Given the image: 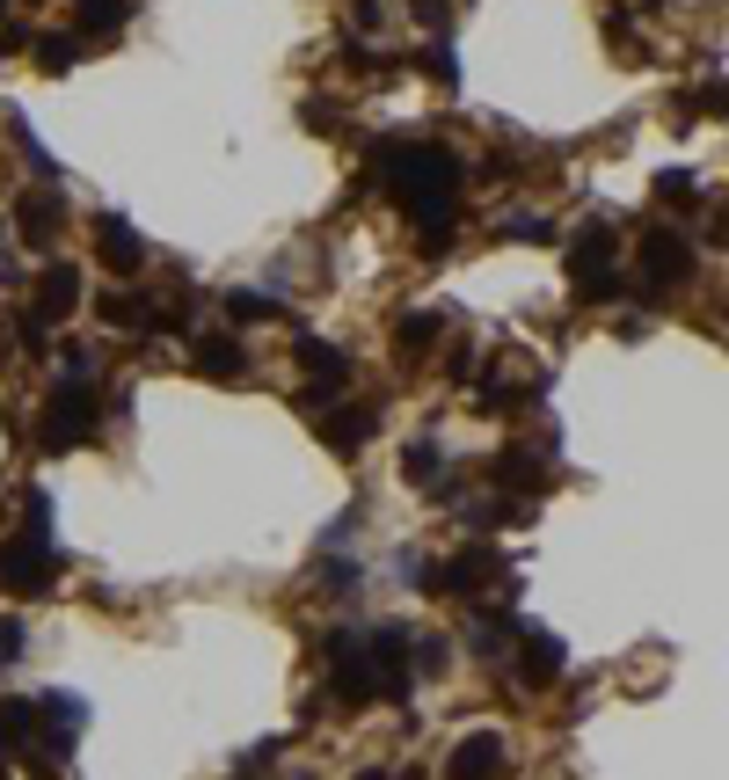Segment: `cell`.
Instances as JSON below:
<instances>
[{
	"instance_id": "obj_27",
	"label": "cell",
	"mask_w": 729,
	"mask_h": 780,
	"mask_svg": "<svg viewBox=\"0 0 729 780\" xmlns=\"http://www.w3.org/2000/svg\"><path fill=\"white\" fill-rule=\"evenodd\" d=\"M0 8H8V0H0Z\"/></svg>"
},
{
	"instance_id": "obj_15",
	"label": "cell",
	"mask_w": 729,
	"mask_h": 780,
	"mask_svg": "<svg viewBox=\"0 0 729 780\" xmlns=\"http://www.w3.org/2000/svg\"><path fill=\"white\" fill-rule=\"evenodd\" d=\"M401 474H409L417 489H431V496H452V482H445V452H438L431 438H417V445L401 452Z\"/></svg>"
},
{
	"instance_id": "obj_7",
	"label": "cell",
	"mask_w": 729,
	"mask_h": 780,
	"mask_svg": "<svg viewBox=\"0 0 729 780\" xmlns=\"http://www.w3.org/2000/svg\"><path fill=\"white\" fill-rule=\"evenodd\" d=\"M643 278L649 285H686L694 278V242L671 234V226H649L643 234Z\"/></svg>"
},
{
	"instance_id": "obj_22",
	"label": "cell",
	"mask_w": 729,
	"mask_h": 780,
	"mask_svg": "<svg viewBox=\"0 0 729 780\" xmlns=\"http://www.w3.org/2000/svg\"><path fill=\"white\" fill-rule=\"evenodd\" d=\"M504 242H555V226L540 219V212H525V219H511V226H504Z\"/></svg>"
},
{
	"instance_id": "obj_17",
	"label": "cell",
	"mask_w": 729,
	"mask_h": 780,
	"mask_svg": "<svg viewBox=\"0 0 729 780\" xmlns=\"http://www.w3.org/2000/svg\"><path fill=\"white\" fill-rule=\"evenodd\" d=\"M132 8H140V0H81V37H110V30H124V22H132Z\"/></svg>"
},
{
	"instance_id": "obj_21",
	"label": "cell",
	"mask_w": 729,
	"mask_h": 780,
	"mask_svg": "<svg viewBox=\"0 0 729 780\" xmlns=\"http://www.w3.org/2000/svg\"><path fill=\"white\" fill-rule=\"evenodd\" d=\"M657 197H664V205H694V197H700V183H694L686 168H664V175H657Z\"/></svg>"
},
{
	"instance_id": "obj_12",
	"label": "cell",
	"mask_w": 729,
	"mask_h": 780,
	"mask_svg": "<svg viewBox=\"0 0 729 780\" xmlns=\"http://www.w3.org/2000/svg\"><path fill=\"white\" fill-rule=\"evenodd\" d=\"M336 409H343V417H321V409H314V438L329 452H358L364 438H372V409H364V401H336Z\"/></svg>"
},
{
	"instance_id": "obj_13",
	"label": "cell",
	"mask_w": 729,
	"mask_h": 780,
	"mask_svg": "<svg viewBox=\"0 0 729 780\" xmlns=\"http://www.w3.org/2000/svg\"><path fill=\"white\" fill-rule=\"evenodd\" d=\"M95 256H103L110 270H124V278H132V270L146 263V242L117 219V212H103V219H95Z\"/></svg>"
},
{
	"instance_id": "obj_10",
	"label": "cell",
	"mask_w": 729,
	"mask_h": 780,
	"mask_svg": "<svg viewBox=\"0 0 729 780\" xmlns=\"http://www.w3.org/2000/svg\"><path fill=\"white\" fill-rule=\"evenodd\" d=\"M299 365H307V394H299L307 409L321 394H336V387H350V358L336 343H299Z\"/></svg>"
},
{
	"instance_id": "obj_20",
	"label": "cell",
	"mask_w": 729,
	"mask_h": 780,
	"mask_svg": "<svg viewBox=\"0 0 729 780\" xmlns=\"http://www.w3.org/2000/svg\"><path fill=\"white\" fill-rule=\"evenodd\" d=\"M226 314H234V321H278V299H263V292H226Z\"/></svg>"
},
{
	"instance_id": "obj_23",
	"label": "cell",
	"mask_w": 729,
	"mask_h": 780,
	"mask_svg": "<svg viewBox=\"0 0 729 780\" xmlns=\"http://www.w3.org/2000/svg\"><path fill=\"white\" fill-rule=\"evenodd\" d=\"M22 657V620H0V664Z\"/></svg>"
},
{
	"instance_id": "obj_5",
	"label": "cell",
	"mask_w": 729,
	"mask_h": 780,
	"mask_svg": "<svg viewBox=\"0 0 729 780\" xmlns=\"http://www.w3.org/2000/svg\"><path fill=\"white\" fill-rule=\"evenodd\" d=\"M431 584L423 591H452V598H482L489 591V576H511V562L504 555H489V547H468V555H452L445 569H423Z\"/></svg>"
},
{
	"instance_id": "obj_2",
	"label": "cell",
	"mask_w": 729,
	"mask_h": 780,
	"mask_svg": "<svg viewBox=\"0 0 729 780\" xmlns=\"http://www.w3.org/2000/svg\"><path fill=\"white\" fill-rule=\"evenodd\" d=\"M52 503H44V489L30 496V525H22L16 547H0V591H16V598H37V591H52L59 576V547H52Z\"/></svg>"
},
{
	"instance_id": "obj_24",
	"label": "cell",
	"mask_w": 729,
	"mask_h": 780,
	"mask_svg": "<svg viewBox=\"0 0 729 780\" xmlns=\"http://www.w3.org/2000/svg\"><path fill=\"white\" fill-rule=\"evenodd\" d=\"M423 73H431V81H452V52H445V44H431V52H423Z\"/></svg>"
},
{
	"instance_id": "obj_14",
	"label": "cell",
	"mask_w": 729,
	"mask_h": 780,
	"mask_svg": "<svg viewBox=\"0 0 729 780\" xmlns=\"http://www.w3.org/2000/svg\"><path fill=\"white\" fill-rule=\"evenodd\" d=\"M191 365L205 372V380H242V372H248V350H242V336H197Z\"/></svg>"
},
{
	"instance_id": "obj_16",
	"label": "cell",
	"mask_w": 729,
	"mask_h": 780,
	"mask_svg": "<svg viewBox=\"0 0 729 780\" xmlns=\"http://www.w3.org/2000/svg\"><path fill=\"white\" fill-rule=\"evenodd\" d=\"M103 321H110V329H154L161 307H154L146 292H110V299H103Z\"/></svg>"
},
{
	"instance_id": "obj_4",
	"label": "cell",
	"mask_w": 729,
	"mask_h": 780,
	"mask_svg": "<svg viewBox=\"0 0 729 780\" xmlns=\"http://www.w3.org/2000/svg\"><path fill=\"white\" fill-rule=\"evenodd\" d=\"M329 694L343 700V708H364V700H380V671H372V649H364V635H350V627H336V635H329Z\"/></svg>"
},
{
	"instance_id": "obj_18",
	"label": "cell",
	"mask_w": 729,
	"mask_h": 780,
	"mask_svg": "<svg viewBox=\"0 0 729 780\" xmlns=\"http://www.w3.org/2000/svg\"><path fill=\"white\" fill-rule=\"evenodd\" d=\"M37 66H44V73L81 66V37H44V44H37Z\"/></svg>"
},
{
	"instance_id": "obj_19",
	"label": "cell",
	"mask_w": 729,
	"mask_h": 780,
	"mask_svg": "<svg viewBox=\"0 0 729 780\" xmlns=\"http://www.w3.org/2000/svg\"><path fill=\"white\" fill-rule=\"evenodd\" d=\"M394 343H401V350L438 343V314H401V321H394Z\"/></svg>"
},
{
	"instance_id": "obj_3",
	"label": "cell",
	"mask_w": 729,
	"mask_h": 780,
	"mask_svg": "<svg viewBox=\"0 0 729 780\" xmlns=\"http://www.w3.org/2000/svg\"><path fill=\"white\" fill-rule=\"evenodd\" d=\"M103 431V401L88 380H59L52 401H44V452H73Z\"/></svg>"
},
{
	"instance_id": "obj_1",
	"label": "cell",
	"mask_w": 729,
	"mask_h": 780,
	"mask_svg": "<svg viewBox=\"0 0 729 780\" xmlns=\"http://www.w3.org/2000/svg\"><path fill=\"white\" fill-rule=\"evenodd\" d=\"M401 212L423 226V248H445L452 205H460V161L445 146H401Z\"/></svg>"
},
{
	"instance_id": "obj_11",
	"label": "cell",
	"mask_w": 729,
	"mask_h": 780,
	"mask_svg": "<svg viewBox=\"0 0 729 780\" xmlns=\"http://www.w3.org/2000/svg\"><path fill=\"white\" fill-rule=\"evenodd\" d=\"M16 226H22V242H30V248H52L59 226H66V197H59V191H30V197H22V212H16Z\"/></svg>"
},
{
	"instance_id": "obj_6",
	"label": "cell",
	"mask_w": 729,
	"mask_h": 780,
	"mask_svg": "<svg viewBox=\"0 0 729 780\" xmlns=\"http://www.w3.org/2000/svg\"><path fill=\"white\" fill-rule=\"evenodd\" d=\"M30 292H37V299H30V321H37V329L66 321V314L81 307V263H44Z\"/></svg>"
},
{
	"instance_id": "obj_9",
	"label": "cell",
	"mask_w": 729,
	"mask_h": 780,
	"mask_svg": "<svg viewBox=\"0 0 729 780\" xmlns=\"http://www.w3.org/2000/svg\"><path fill=\"white\" fill-rule=\"evenodd\" d=\"M496 773H504V737H489V729L460 737L445 759V780H496Z\"/></svg>"
},
{
	"instance_id": "obj_26",
	"label": "cell",
	"mask_w": 729,
	"mask_h": 780,
	"mask_svg": "<svg viewBox=\"0 0 729 780\" xmlns=\"http://www.w3.org/2000/svg\"><path fill=\"white\" fill-rule=\"evenodd\" d=\"M0 248H8V226H0Z\"/></svg>"
},
{
	"instance_id": "obj_8",
	"label": "cell",
	"mask_w": 729,
	"mask_h": 780,
	"mask_svg": "<svg viewBox=\"0 0 729 780\" xmlns=\"http://www.w3.org/2000/svg\"><path fill=\"white\" fill-rule=\"evenodd\" d=\"M511 642H518V678H525V686H555L562 664H569V649H562L547 627H518Z\"/></svg>"
},
{
	"instance_id": "obj_25",
	"label": "cell",
	"mask_w": 729,
	"mask_h": 780,
	"mask_svg": "<svg viewBox=\"0 0 729 780\" xmlns=\"http://www.w3.org/2000/svg\"><path fill=\"white\" fill-rule=\"evenodd\" d=\"M358 780H387V773H380V766H372V773H358Z\"/></svg>"
}]
</instances>
